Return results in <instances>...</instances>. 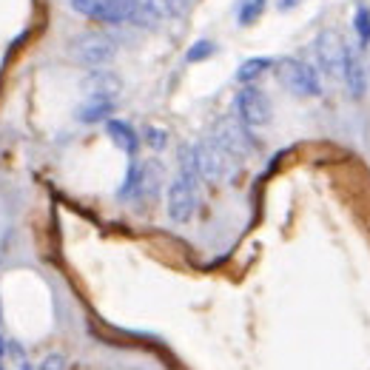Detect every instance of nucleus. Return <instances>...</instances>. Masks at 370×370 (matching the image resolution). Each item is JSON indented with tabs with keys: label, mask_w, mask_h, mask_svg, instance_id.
<instances>
[{
	"label": "nucleus",
	"mask_w": 370,
	"mask_h": 370,
	"mask_svg": "<svg viewBox=\"0 0 370 370\" xmlns=\"http://www.w3.org/2000/svg\"><path fill=\"white\" fill-rule=\"evenodd\" d=\"M72 9L80 12L83 17H91L97 23H131V26H151L160 20L154 15L145 0H72Z\"/></svg>",
	"instance_id": "1"
},
{
	"label": "nucleus",
	"mask_w": 370,
	"mask_h": 370,
	"mask_svg": "<svg viewBox=\"0 0 370 370\" xmlns=\"http://www.w3.org/2000/svg\"><path fill=\"white\" fill-rule=\"evenodd\" d=\"M200 202V171L194 163V154L185 151L182 171L168 188V217L174 223H188Z\"/></svg>",
	"instance_id": "2"
},
{
	"label": "nucleus",
	"mask_w": 370,
	"mask_h": 370,
	"mask_svg": "<svg viewBox=\"0 0 370 370\" xmlns=\"http://www.w3.org/2000/svg\"><path fill=\"white\" fill-rule=\"evenodd\" d=\"M234 108H236V117L242 126L248 129H262L271 122V100L262 88L257 86H242L236 91V100H234Z\"/></svg>",
	"instance_id": "3"
},
{
	"label": "nucleus",
	"mask_w": 370,
	"mask_h": 370,
	"mask_svg": "<svg viewBox=\"0 0 370 370\" xmlns=\"http://www.w3.org/2000/svg\"><path fill=\"white\" fill-rule=\"evenodd\" d=\"M276 72H280V80L296 97H319L322 95V83H319L316 69L302 63V60H282Z\"/></svg>",
	"instance_id": "4"
},
{
	"label": "nucleus",
	"mask_w": 370,
	"mask_h": 370,
	"mask_svg": "<svg viewBox=\"0 0 370 370\" xmlns=\"http://www.w3.org/2000/svg\"><path fill=\"white\" fill-rule=\"evenodd\" d=\"M74 54L86 66H106L117 54V40L103 32H88L74 40Z\"/></svg>",
	"instance_id": "5"
},
{
	"label": "nucleus",
	"mask_w": 370,
	"mask_h": 370,
	"mask_svg": "<svg viewBox=\"0 0 370 370\" xmlns=\"http://www.w3.org/2000/svg\"><path fill=\"white\" fill-rule=\"evenodd\" d=\"M316 57H319V66L328 74L342 72V60H345V43L339 40L336 32H322L316 38Z\"/></svg>",
	"instance_id": "6"
},
{
	"label": "nucleus",
	"mask_w": 370,
	"mask_h": 370,
	"mask_svg": "<svg viewBox=\"0 0 370 370\" xmlns=\"http://www.w3.org/2000/svg\"><path fill=\"white\" fill-rule=\"evenodd\" d=\"M342 77H345V83H348V88H351L353 97H362V95H364V88H367V72H364V63H362L359 51H353L351 46H345Z\"/></svg>",
	"instance_id": "7"
},
{
	"label": "nucleus",
	"mask_w": 370,
	"mask_h": 370,
	"mask_svg": "<svg viewBox=\"0 0 370 370\" xmlns=\"http://www.w3.org/2000/svg\"><path fill=\"white\" fill-rule=\"evenodd\" d=\"M114 111V97L108 95H88V100L77 108L80 122H100Z\"/></svg>",
	"instance_id": "8"
},
{
	"label": "nucleus",
	"mask_w": 370,
	"mask_h": 370,
	"mask_svg": "<svg viewBox=\"0 0 370 370\" xmlns=\"http://www.w3.org/2000/svg\"><path fill=\"white\" fill-rule=\"evenodd\" d=\"M106 131H108V137H111V143H114L117 148H122L126 154H137L140 137L134 134V129L129 126V122H122V120H108V122H106Z\"/></svg>",
	"instance_id": "9"
},
{
	"label": "nucleus",
	"mask_w": 370,
	"mask_h": 370,
	"mask_svg": "<svg viewBox=\"0 0 370 370\" xmlns=\"http://www.w3.org/2000/svg\"><path fill=\"white\" fill-rule=\"evenodd\" d=\"M271 66H273L271 57H251V60H245V63L236 69V80L248 86V83H254L257 77H262Z\"/></svg>",
	"instance_id": "10"
},
{
	"label": "nucleus",
	"mask_w": 370,
	"mask_h": 370,
	"mask_svg": "<svg viewBox=\"0 0 370 370\" xmlns=\"http://www.w3.org/2000/svg\"><path fill=\"white\" fill-rule=\"evenodd\" d=\"M145 6L157 17H182L188 12V0H145Z\"/></svg>",
	"instance_id": "11"
},
{
	"label": "nucleus",
	"mask_w": 370,
	"mask_h": 370,
	"mask_svg": "<svg viewBox=\"0 0 370 370\" xmlns=\"http://www.w3.org/2000/svg\"><path fill=\"white\" fill-rule=\"evenodd\" d=\"M265 3H268V0H242V3H239V12H236L239 26H254V23L262 17Z\"/></svg>",
	"instance_id": "12"
},
{
	"label": "nucleus",
	"mask_w": 370,
	"mask_h": 370,
	"mask_svg": "<svg viewBox=\"0 0 370 370\" xmlns=\"http://www.w3.org/2000/svg\"><path fill=\"white\" fill-rule=\"evenodd\" d=\"M214 51H217V43H211V40H197V43L188 49V54H185V60H188V63H202V60H208Z\"/></svg>",
	"instance_id": "13"
},
{
	"label": "nucleus",
	"mask_w": 370,
	"mask_h": 370,
	"mask_svg": "<svg viewBox=\"0 0 370 370\" xmlns=\"http://www.w3.org/2000/svg\"><path fill=\"white\" fill-rule=\"evenodd\" d=\"M353 26H356L359 40H362V43H370V9H367V6H359V9H356Z\"/></svg>",
	"instance_id": "14"
},
{
	"label": "nucleus",
	"mask_w": 370,
	"mask_h": 370,
	"mask_svg": "<svg viewBox=\"0 0 370 370\" xmlns=\"http://www.w3.org/2000/svg\"><path fill=\"white\" fill-rule=\"evenodd\" d=\"M145 143L151 145V148H166V143H168V134L163 131V129H157V126H148L145 129Z\"/></svg>",
	"instance_id": "15"
},
{
	"label": "nucleus",
	"mask_w": 370,
	"mask_h": 370,
	"mask_svg": "<svg viewBox=\"0 0 370 370\" xmlns=\"http://www.w3.org/2000/svg\"><path fill=\"white\" fill-rule=\"evenodd\" d=\"M40 370H66V359L60 356V353H51V356H46V359H43Z\"/></svg>",
	"instance_id": "16"
},
{
	"label": "nucleus",
	"mask_w": 370,
	"mask_h": 370,
	"mask_svg": "<svg viewBox=\"0 0 370 370\" xmlns=\"http://www.w3.org/2000/svg\"><path fill=\"white\" fill-rule=\"evenodd\" d=\"M276 6H280L282 12H288V9H293V6H299V0H276Z\"/></svg>",
	"instance_id": "17"
},
{
	"label": "nucleus",
	"mask_w": 370,
	"mask_h": 370,
	"mask_svg": "<svg viewBox=\"0 0 370 370\" xmlns=\"http://www.w3.org/2000/svg\"><path fill=\"white\" fill-rule=\"evenodd\" d=\"M20 370H32V364H20Z\"/></svg>",
	"instance_id": "18"
},
{
	"label": "nucleus",
	"mask_w": 370,
	"mask_h": 370,
	"mask_svg": "<svg viewBox=\"0 0 370 370\" xmlns=\"http://www.w3.org/2000/svg\"><path fill=\"white\" fill-rule=\"evenodd\" d=\"M0 316H3V305H0Z\"/></svg>",
	"instance_id": "19"
},
{
	"label": "nucleus",
	"mask_w": 370,
	"mask_h": 370,
	"mask_svg": "<svg viewBox=\"0 0 370 370\" xmlns=\"http://www.w3.org/2000/svg\"><path fill=\"white\" fill-rule=\"evenodd\" d=\"M0 353H3V348H0Z\"/></svg>",
	"instance_id": "20"
}]
</instances>
